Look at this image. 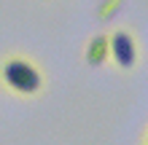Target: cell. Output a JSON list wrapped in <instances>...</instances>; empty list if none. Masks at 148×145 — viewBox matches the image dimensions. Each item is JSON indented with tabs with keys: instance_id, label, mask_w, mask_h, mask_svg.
<instances>
[{
	"instance_id": "cell-4",
	"label": "cell",
	"mask_w": 148,
	"mask_h": 145,
	"mask_svg": "<svg viewBox=\"0 0 148 145\" xmlns=\"http://www.w3.org/2000/svg\"><path fill=\"white\" fill-rule=\"evenodd\" d=\"M121 5H124V0H105V3L100 5V11H97V14H100V19H105V22H108V19H113V16H116V11H119Z\"/></svg>"
},
{
	"instance_id": "cell-5",
	"label": "cell",
	"mask_w": 148,
	"mask_h": 145,
	"mask_svg": "<svg viewBox=\"0 0 148 145\" xmlns=\"http://www.w3.org/2000/svg\"><path fill=\"white\" fill-rule=\"evenodd\" d=\"M143 145H148V132H145V140H143Z\"/></svg>"
},
{
	"instance_id": "cell-2",
	"label": "cell",
	"mask_w": 148,
	"mask_h": 145,
	"mask_svg": "<svg viewBox=\"0 0 148 145\" xmlns=\"http://www.w3.org/2000/svg\"><path fill=\"white\" fill-rule=\"evenodd\" d=\"M110 38V59L116 62L121 70H132L137 65V40L129 30H116Z\"/></svg>"
},
{
	"instance_id": "cell-3",
	"label": "cell",
	"mask_w": 148,
	"mask_h": 145,
	"mask_svg": "<svg viewBox=\"0 0 148 145\" xmlns=\"http://www.w3.org/2000/svg\"><path fill=\"white\" fill-rule=\"evenodd\" d=\"M110 59V38L108 35H94L89 43H86V62L92 67H100Z\"/></svg>"
},
{
	"instance_id": "cell-1",
	"label": "cell",
	"mask_w": 148,
	"mask_h": 145,
	"mask_svg": "<svg viewBox=\"0 0 148 145\" xmlns=\"http://www.w3.org/2000/svg\"><path fill=\"white\" fill-rule=\"evenodd\" d=\"M0 83L16 97H38L43 91V73L27 57H5L0 62Z\"/></svg>"
}]
</instances>
